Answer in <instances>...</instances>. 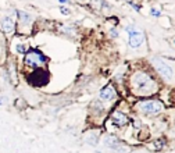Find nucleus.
<instances>
[{"instance_id":"20e7f679","label":"nucleus","mask_w":175,"mask_h":153,"mask_svg":"<svg viewBox=\"0 0 175 153\" xmlns=\"http://www.w3.org/2000/svg\"><path fill=\"white\" fill-rule=\"evenodd\" d=\"M2 11L4 13L0 14V32L6 41H11L17 35V10L7 8Z\"/></svg>"},{"instance_id":"1a4fd4ad","label":"nucleus","mask_w":175,"mask_h":153,"mask_svg":"<svg viewBox=\"0 0 175 153\" xmlns=\"http://www.w3.org/2000/svg\"><path fill=\"white\" fill-rule=\"evenodd\" d=\"M129 122H131V117L125 111L118 110L115 107L109 113V117L106 118V124H111L115 128H125L126 125H129Z\"/></svg>"},{"instance_id":"f257e3e1","label":"nucleus","mask_w":175,"mask_h":153,"mask_svg":"<svg viewBox=\"0 0 175 153\" xmlns=\"http://www.w3.org/2000/svg\"><path fill=\"white\" fill-rule=\"evenodd\" d=\"M126 88L135 99H146L157 95L161 89V83L150 66H136L126 77Z\"/></svg>"},{"instance_id":"0eeeda50","label":"nucleus","mask_w":175,"mask_h":153,"mask_svg":"<svg viewBox=\"0 0 175 153\" xmlns=\"http://www.w3.org/2000/svg\"><path fill=\"white\" fill-rule=\"evenodd\" d=\"M35 25V17L25 10H17V35L28 36L31 35Z\"/></svg>"},{"instance_id":"ddd939ff","label":"nucleus","mask_w":175,"mask_h":153,"mask_svg":"<svg viewBox=\"0 0 175 153\" xmlns=\"http://www.w3.org/2000/svg\"><path fill=\"white\" fill-rule=\"evenodd\" d=\"M17 38H18V41H16V39H11L13 41V47H14V53L16 54H18V56H24V54L27 53V50H28V45H27V42L25 41H21V36H18V35H16Z\"/></svg>"},{"instance_id":"6ab92c4d","label":"nucleus","mask_w":175,"mask_h":153,"mask_svg":"<svg viewBox=\"0 0 175 153\" xmlns=\"http://www.w3.org/2000/svg\"><path fill=\"white\" fill-rule=\"evenodd\" d=\"M150 16H152V17H156V18H160V17L163 16V11H161L158 7H154V6H153L152 8H150Z\"/></svg>"},{"instance_id":"423d86ee","label":"nucleus","mask_w":175,"mask_h":153,"mask_svg":"<svg viewBox=\"0 0 175 153\" xmlns=\"http://www.w3.org/2000/svg\"><path fill=\"white\" fill-rule=\"evenodd\" d=\"M22 66L28 70H35V68L46 67L49 63V57L38 47H28L27 53L24 54Z\"/></svg>"},{"instance_id":"6e6552de","label":"nucleus","mask_w":175,"mask_h":153,"mask_svg":"<svg viewBox=\"0 0 175 153\" xmlns=\"http://www.w3.org/2000/svg\"><path fill=\"white\" fill-rule=\"evenodd\" d=\"M124 31L128 33V47L132 50H138L146 43V35L142 29H139L135 24H128L124 27Z\"/></svg>"},{"instance_id":"5701e85b","label":"nucleus","mask_w":175,"mask_h":153,"mask_svg":"<svg viewBox=\"0 0 175 153\" xmlns=\"http://www.w3.org/2000/svg\"><path fill=\"white\" fill-rule=\"evenodd\" d=\"M56 2H58L60 4H63V6H68V4H71V0H56Z\"/></svg>"},{"instance_id":"dca6fc26","label":"nucleus","mask_w":175,"mask_h":153,"mask_svg":"<svg viewBox=\"0 0 175 153\" xmlns=\"http://www.w3.org/2000/svg\"><path fill=\"white\" fill-rule=\"evenodd\" d=\"M164 139H154L152 144L153 145H149V149L150 150H156V152H158V150H161L163 147H164Z\"/></svg>"},{"instance_id":"f03ea898","label":"nucleus","mask_w":175,"mask_h":153,"mask_svg":"<svg viewBox=\"0 0 175 153\" xmlns=\"http://www.w3.org/2000/svg\"><path fill=\"white\" fill-rule=\"evenodd\" d=\"M132 110L145 117H158L167 110V106L158 97H146V99H135Z\"/></svg>"},{"instance_id":"9d476101","label":"nucleus","mask_w":175,"mask_h":153,"mask_svg":"<svg viewBox=\"0 0 175 153\" xmlns=\"http://www.w3.org/2000/svg\"><path fill=\"white\" fill-rule=\"evenodd\" d=\"M97 99H100L106 105H114L115 102H118V91H117L114 83L110 82L101 88L99 91V97Z\"/></svg>"},{"instance_id":"4be33fe9","label":"nucleus","mask_w":175,"mask_h":153,"mask_svg":"<svg viewBox=\"0 0 175 153\" xmlns=\"http://www.w3.org/2000/svg\"><path fill=\"white\" fill-rule=\"evenodd\" d=\"M126 2H128V4H129V6L135 10L136 13H140V4H136V3L133 2V0H126Z\"/></svg>"},{"instance_id":"aec40b11","label":"nucleus","mask_w":175,"mask_h":153,"mask_svg":"<svg viewBox=\"0 0 175 153\" xmlns=\"http://www.w3.org/2000/svg\"><path fill=\"white\" fill-rule=\"evenodd\" d=\"M109 36L111 39H118L120 38V32H118V29L117 28H110V31H109Z\"/></svg>"},{"instance_id":"b1692460","label":"nucleus","mask_w":175,"mask_h":153,"mask_svg":"<svg viewBox=\"0 0 175 153\" xmlns=\"http://www.w3.org/2000/svg\"><path fill=\"white\" fill-rule=\"evenodd\" d=\"M4 103H6V97H4L3 95H0V106H3Z\"/></svg>"},{"instance_id":"39448f33","label":"nucleus","mask_w":175,"mask_h":153,"mask_svg":"<svg viewBox=\"0 0 175 153\" xmlns=\"http://www.w3.org/2000/svg\"><path fill=\"white\" fill-rule=\"evenodd\" d=\"M25 75V81L31 88L35 89H40L49 85L52 78L50 71L47 70V67H40V68H35V70H29L28 72L24 74Z\"/></svg>"},{"instance_id":"f3484780","label":"nucleus","mask_w":175,"mask_h":153,"mask_svg":"<svg viewBox=\"0 0 175 153\" xmlns=\"http://www.w3.org/2000/svg\"><path fill=\"white\" fill-rule=\"evenodd\" d=\"M86 142L92 146H95L99 144V134H95L93 136V132H88V138H86Z\"/></svg>"},{"instance_id":"412c9836","label":"nucleus","mask_w":175,"mask_h":153,"mask_svg":"<svg viewBox=\"0 0 175 153\" xmlns=\"http://www.w3.org/2000/svg\"><path fill=\"white\" fill-rule=\"evenodd\" d=\"M58 10H60V13L63 14V16H70V14H71V8L67 7V6H63V4L58 7Z\"/></svg>"},{"instance_id":"7ed1b4c3","label":"nucleus","mask_w":175,"mask_h":153,"mask_svg":"<svg viewBox=\"0 0 175 153\" xmlns=\"http://www.w3.org/2000/svg\"><path fill=\"white\" fill-rule=\"evenodd\" d=\"M150 67L154 71L156 75H158V80H163L165 83L172 86L174 83V66L172 61L167 63V58H163L160 56H152L150 57Z\"/></svg>"},{"instance_id":"a211bd4d","label":"nucleus","mask_w":175,"mask_h":153,"mask_svg":"<svg viewBox=\"0 0 175 153\" xmlns=\"http://www.w3.org/2000/svg\"><path fill=\"white\" fill-rule=\"evenodd\" d=\"M158 19H160V21H158V24H160V25H161L163 28H171L172 22H171V19H169V18L167 17V16L164 17V14H163V16L160 17Z\"/></svg>"},{"instance_id":"4468645a","label":"nucleus","mask_w":175,"mask_h":153,"mask_svg":"<svg viewBox=\"0 0 175 153\" xmlns=\"http://www.w3.org/2000/svg\"><path fill=\"white\" fill-rule=\"evenodd\" d=\"M61 33H64V35H76V27L74 24H64V25H61V29H60Z\"/></svg>"},{"instance_id":"f8f14e48","label":"nucleus","mask_w":175,"mask_h":153,"mask_svg":"<svg viewBox=\"0 0 175 153\" xmlns=\"http://www.w3.org/2000/svg\"><path fill=\"white\" fill-rule=\"evenodd\" d=\"M103 144L106 147H109L111 150H120L121 146H122V142L118 136H115L113 134H107L104 138H103Z\"/></svg>"},{"instance_id":"2eb2a0df","label":"nucleus","mask_w":175,"mask_h":153,"mask_svg":"<svg viewBox=\"0 0 175 153\" xmlns=\"http://www.w3.org/2000/svg\"><path fill=\"white\" fill-rule=\"evenodd\" d=\"M89 6L93 10H103V7H107V3L104 0H90Z\"/></svg>"},{"instance_id":"9b49d317","label":"nucleus","mask_w":175,"mask_h":153,"mask_svg":"<svg viewBox=\"0 0 175 153\" xmlns=\"http://www.w3.org/2000/svg\"><path fill=\"white\" fill-rule=\"evenodd\" d=\"M89 114L90 117H101L106 114V107H104V103L101 102L100 99H95L93 102L89 105Z\"/></svg>"}]
</instances>
